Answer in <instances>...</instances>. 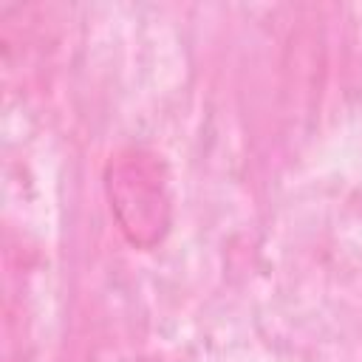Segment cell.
<instances>
[{"label":"cell","instance_id":"1","mask_svg":"<svg viewBox=\"0 0 362 362\" xmlns=\"http://www.w3.org/2000/svg\"><path fill=\"white\" fill-rule=\"evenodd\" d=\"M107 195L110 209L116 212V221L130 243L153 246L161 240L170 223V206L153 156L141 150L116 156L107 167Z\"/></svg>","mask_w":362,"mask_h":362}]
</instances>
